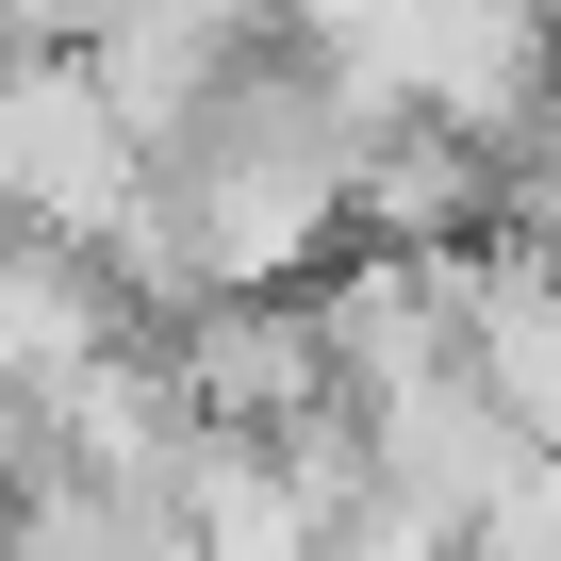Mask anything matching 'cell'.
I'll return each mask as SVG.
<instances>
[{
	"label": "cell",
	"mask_w": 561,
	"mask_h": 561,
	"mask_svg": "<svg viewBox=\"0 0 561 561\" xmlns=\"http://www.w3.org/2000/svg\"><path fill=\"white\" fill-rule=\"evenodd\" d=\"M347 446H364V495H380V512H413V528H462L512 462H545V446H512V430H495V397H479L446 347H413L397 380H364V397H347Z\"/></svg>",
	"instance_id": "cell-2"
},
{
	"label": "cell",
	"mask_w": 561,
	"mask_h": 561,
	"mask_svg": "<svg viewBox=\"0 0 561 561\" xmlns=\"http://www.w3.org/2000/svg\"><path fill=\"white\" fill-rule=\"evenodd\" d=\"M133 182H149V149L100 116V83H83L67 50H0V231L100 248V231L133 215Z\"/></svg>",
	"instance_id": "cell-1"
},
{
	"label": "cell",
	"mask_w": 561,
	"mask_h": 561,
	"mask_svg": "<svg viewBox=\"0 0 561 561\" xmlns=\"http://www.w3.org/2000/svg\"><path fill=\"white\" fill-rule=\"evenodd\" d=\"M100 347H133V314H116L100 248H67V231H0V380L50 413Z\"/></svg>",
	"instance_id": "cell-4"
},
{
	"label": "cell",
	"mask_w": 561,
	"mask_h": 561,
	"mask_svg": "<svg viewBox=\"0 0 561 561\" xmlns=\"http://www.w3.org/2000/svg\"><path fill=\"white\" fill-rule=\"evenodd\" d=\"M446 561H561V479H545V462H512V479L446 528Z\"/></svg>",
	"instance_id": "cell-5"
},
{
	"label": "cell",
	"mask_w": 561,
	"mask_h": 561,
	"mask_svg": "<svg viewBox=\"0 0 561 561\" xmlns=\"http://www.w3.org/2000/svg\"><path fill=\"white\" fill-rule=\"evenodd\" d=\"M231 50H264V0H116L67 67L100 83V116H116L133 149H165V133L231 83Z\"/></svg>",
	"instance_id": "cell-3"
}]
</instances>
